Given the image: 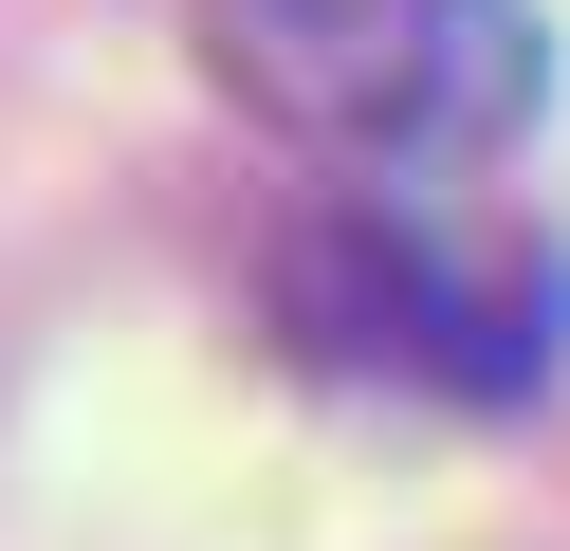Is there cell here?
Returning <instances> with one entry per match:
<instances>
[{
  "label": "cell",
  "instance_id": "obj_1",
  "mask_svg": "<svg viewBox=\"0 0 570 551\" xmlns=\"http://www.w3.org/2000/svg\"><path fill=\"white\" fill-rule=\"evenodd\" d=\"M258 276H276V331L350 386L533 404L570 367V239L460 203V184H332L313 220H276Z\"/></svg>",
  "mask_w": 570,
  "mask_h": 551
},
{
  "label": "cell",
  "instance_id": "obj_2",
  "mask_svg": "<svg viewBox=\"0 0 570 551\" xmlns=\"http://www.w3.org/2000/svg\"><path fill=\"white\" fill-rule=\"evenodd\" d=\"M203 73L350 184H460L533 129V0H203Z\"/></svg>",
  "mask_w": 570,
  "mask_h": 551
}]
</instances>
